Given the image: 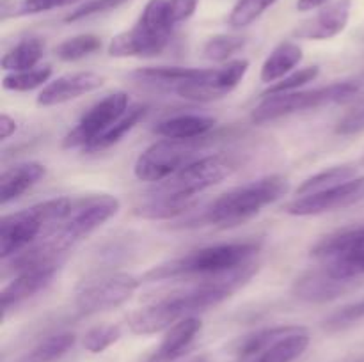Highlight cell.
I'll return each mask as SVG.
<instances>
[{
	"mask_svg": "<svg viewBox=\"0 0 364 362\" xmlns=\"http://www.w3.org/2000/svg\"><path fill=\"white\" fill-rule=\"evenodd\" d=\"M256 270L258 268L255 266V263H249V265L224 273V275L203 279L201 284L191 287V290L167 295V297L132 312L127 319L128 329L135 336H151V334L164 332L174 323L181 322L188 316H196L198 312L223 304L255 275Z\"/></svg>",
	"mask_w": 364,
	"mask_h": 362,
	"instance_id": "1",
	"label": "cell"
},
{
	"mask_svg": "<svg viewBox=\"0 0 364 362\" xmlns=\"http://www.w3.org/2000/svg\"><path fill=\"white\" fill-rule=\"evenodd\" d=\"M259 243L256 241H231V243L210 245L198 248L173 261L153 266L151 270L141 277L146 283H159L169 279H212L224 275L233 270L252 263V258L258 254Z\"/></svg>",
	"mask_w": 364,
	"mask_h": 362,
	"instance_id": "2",
	"label": "cell"
},
{
	"mask_svg": "<svg viewBox=\"0 0 364 362\" xmlns=\"http://www.w3.org/2000/svg\"><path fill=\"white\" fill-rule=\"evenodd\" d=\"M288 190H290V181L277 174L249 181L219 195L205 209L201 222L223 227V229L242 226L258 215L265 206L279 201L283 195H287Z\"/></svg>",
	"mask_w": 364,
	"mask_h": 362,
	"instance_id": "3",
	"label": "cell"
},
{
	"mask_svg": "<svg viewBox=\"0 0 364 362\" xmlns=\"http://www.w3.org/2000/svg\"><path fill=\"white\" fill-rule=\"evenodd\" d=\"M73 199L55 197L23 212L9 213L0 220V258L7 261L31 247L38 238L55 234L66 219Z\"/></svg>",
	"mask_w": 364,
	"mask_h": 362,
	"instance_id": "4",
	"label": "cell"
},
{
	"mask_svg": "<svg viewBox=\"0 0 364 362\" xmlns=\"http://www.w3.org/2000/svg\"><path fill=\"white\" fill-rule=\"evenodd\" d=\"M361 91V82L347 80L336 82V84L326 85V87L309 89V91H294L283 92V94H270L262 99L258 106L252 110L251 119L256 124L270 123L281 117L294 116L304 110L322 109L333 103H341L352 99Z\"/></svg>",
	"mask_w": 364,
	"mask_h": 362,
	"instance_id": "5",
	"label": "cell"
},
{
	"mask_svg": "<svg viewBox=\"0 0 364 362\" xmlns=\"http://www.w3.org/2000/svg\"><path fill=\"white\" fill-rule=\"evenodd\" d=\"M311 256L336 279L354 283L364 275V226L347 227L322 238Z\"/></svg>",
	"mask_w": 364,
	"mask_h": 362,
	"instance_id": "6",
	"label": "cell"
},
{
	"mask_svg": "<svg viewBox=\"0 0 364 362\" xmlns=\"http://www.w3.org/2000/svg\"><path fill=\"white\" fill-rule=\"evenodd\" d=\"M235 165L230 158L220 155L201 156L196 162L188 163L176 174L156 183L151 195L159 197L183 199L194 201L201 192L208 190L213 185L220 183L224 177L233 172Z\"/></svg>",
	"mask_w": 364,
	"mask_h": 362,
	"instance_id": "7",
	"label": "cell"
},
{
	"mask_svg": "<svg viewBox=\"0 0 364 362\" xmlns=\"http://www.w3.org/2000/svg\"><path fill=\"white\" fill-rule=\"evenodd\" d=\"M205 138H196V141L162 138V141L155 142L146 148L135 160V177L146 181V183H160V181L167 180L178 170L187 167L188 163L201 158L199 151H201Z\"/></svg>",
	"mask_w": 364,
	"mask_h": 362,
	"instance_id": "8",
	"label": "cell"
},
{
	"mask_svg": "<svg viewBox=\"0 0 364 362\" xmlns=\"http://www.w3.org/2000/svg\"><path fill=\"white\" fill-rule=\"evenodd\" d=\"M119 199L109 194H92L73 199L66 219L52 238L70 251L77 241L91 234L119 212Z\"/></svg>",
	"mask_w": 364,
	"mask_h": 362,
	"instance_id": "9",
	"label": "cell"
},
{
	"mask_svg": "<svg viewBox=\"0 0 364 362\" xmlns=\"http://www.w3.org/2000/svg\"><path fill=\"white\" fill-rule=\"evenodd\" d=\"M142 279L130 275V273H110L100 279L89 280L77 291L75 304L78 311L84 314H96V312L110 311L132 298V295L139 290Z\"/></svg>",
	"mask_w": 364,
	"mask_h": 362,
	"instance_id": "10",
	"label": "cell"
},
{
	"mask_svg": "<svg viewBox=\"0 0 364 362\" xmlns=\"http://www.w3.org/2000/svg\"><path fill=\"white\" fill-rule=\"evenodd\" d=\"M130 109V98L127 92L116 91L107 94L98 103L91 106L77 126L64 137L63 146L66 149L82 148L85 149L91 142H95L100 135L105 133L127 110Z\"/></svg>",
	"mask_w": 364,
	"mask_h": 362,
	"instance_id": "11",
	"label": "cell"
},
{
	"mask_svg": "<svg viewBox=\"0 0 364 362\" xmlns=\"http://www.w3.org/2000/svg\"><path fill=\"white\" fill-rule=\"evenodd\" d=\"M249 70V60L237 59L230 60L220 67L212 70H199L191 80L183 82L176 89V94L191 102H213L230 94L242 80Z\"/></svg>",
	"mask_w": 364,
	"mask_h": 362,
	"instance_id": "12",
	"label": "cell"
},
{
	"mask_svg": "<svg viewBox=\"0 0 364 362\" xmlns=\"http://www.w3.org/2000/svg\"><path fill=\"white\" fill-rule=\"evenodd\" d=\"M361 201H364V176L354 177L315 194L299 195L297 199L284 204V212L294 216H313L348 208Z\"/></svg>",
	"mask_w": 364,
	"mask_h": 362,
	"instance_id": "13",
	"label": "cell"
},
{
	"mask_svg": "<svg viewBox=\"0 0 364 362\" xmlns=\"http://www.w3.org/2000/svg\"><path fill=\"white\" fill-rule=\"evenodd\" d=\"M105 82L102 75L95 71H77V73H66L63 77H57L55 80L48 82L41 92L38 94L39 106H55L63 103L77 99L80 96L100 89Z\"/></svg>",
	"mask_w": 364,
	"mask_h": 362,
	"instance_id": "14",
	"label": "cell"
},
{
	"mask_svg": "<svg viewBox=\"0 0 364 362\" xmlns=\"http://www.w3.org/2000/svg\"><path fill=\"white\" fill-rule=\"evenodd\" d=\"M348 18H350V0H338L322 7L309 20L302 21L294 31V35L297 39H308V41H326L343 32Z\"/></svg>",
	"mask_w": 364,
	"mask_h": 362,
	"instance_id": "15",
	"label": "cell"
},
{
	"mask_svg": "<svg viewBox=\"0 0 364 362\" xmlns=\"http://www.w3.org/2000/svg\"><path fill=\"white\" fill-rule=\"evenodd\" d=\"M57 268H59V265H45L18 272V275L0 293V304H2L4 316L7 314L9 309L16 307L21 302L28 300L34 295H38L39 291L45 290L52 283L53 277H55Z\"/></svg>",
	"mask_w": 364,
	"mask_h": 362,
	"instance_id": "16",
	"label": "cell"
},
{
	"mask_svg": "<svg viewBox=\"0 0 364 362\" xmlns=\"http://www.w3.org/2000/svg\"><path fill=\"white\" fill-rule=\"evenodd\" d=\"M171 35L156 34L142 25L114 35L109 45V55L112 57H153L159 55L169 45Z\"/></svg>",
	"mask_w": 364,
	"mask_h": 362,
	"instance_id": "17",
	"label": "cell"
},
{
	"mask_svg": "<svg viewBox=\"0 0 364 362\" xmlns=\"http://www.w3.org/2000/svg\"><path fill=\"white\" fill-rule=\"evenodd\" d=\"M348 286H350L348 280L336 279L327 270L318 266L297 277L294 284V293L295 297L306 302H327L345 293Z\"/></svg>",
	"mask_w": 364,
	"mask_h": 362,
	"instance_id": "18",
	"label": "cell"
},
{
	"mask_svg": "<svg viewBox=\"0 0 364 362\" xmlns=\"http://www.w3.org/2000/svg\"><path fill=\"white\" fill-rule=\"evenodd\" d=\"M45 174L46 167L39 162H21L4 170L0 176V204L6 206L23 195L38 185Z\"/></svg>",
	"mask_w": 364,
	"mask_h": 362,
	"instance_id": "19",
	"label": "cell"
},
{
	"mask_svg": "<svg viewBox=\"0 0 364 362\" xmlns=\"http://www.w3.org/2000/svg\"><path fill=\"white\" fill-rule=\"evenodd\" d=\"M215 117L201 116V114H180L160 121L153 131L164 138L196 141V138H205L215 128Z\"/></svg>",
	"mask_w": 364,
	"mask_h": 362,
	"instance_id": "20",
	"label": "cell"
},
{
	"mask_svg": "<svg viewBox=\"0 0 364 362\" xmlns=\"http://www.w3.org/2000/svg\"><path fill=\"white\" fill-rule=\"evenodd\" d=\"M201 327L203 322L198 316H188V318L169 327L164 334L159 350H156L155 361L167 362L181 357L187 351V348L194 343L198 334L201 332Z\"/></svg>",
	"mask_w": 364,
	"mask_h": 362,
	"instance_id": "21",
	"label": "cell"
},
{
	"mask_svg": "<svg viewBox=\"0 0 364 362\" xmlns=\"http://www.w3.org/2000/svg\"><path fill=\"white\" fill-rule=\"evenodd\" d=\"M302 60V48L294 41H283L270 52L262 66L259 78L265 84H276L287 77Z\"/></svg>",
	"mask_w": 364,
	"mask_h": 362,
	"instance_id": "22",
	"label": "cell"
},
{
	"mask_svg": "<svg viewBox=\"0 0 364 362\" xmlns=\"http://www.w3.org/2000/svg\"><path fill=\"white\" fill-rule=\"evenodd\" d=\"M198 73V67H144V70H137L132 77L135 82L142 85H148L153 89H164V91H176L183 82L191 80L194 75Z\"/></svg>",
	"mask_w": 364,
	"mask_h": 362,
	"instance_id": "23",
	"label": "cell"
},
{
	"mask_svg": "<svg viewBox=\"0 0 364 362\" xmlns=\"http://www.w3.org/2000/svg\"><path fill=\"white\" fill-rule=\"evenodd\" d=\"M309 341L311 339H309L308 330L304 327H299L297 330L270 344L252 362H294L308 350Z\"/></svg>",
	"mask_w": 364,
	"mask_h": 362,
	"instance_id": "24",
	"label": "cell"
},
{
	"mask_svg": "<svg viewBox=\"0 0 364 362\" xmlns=\"http://www.w3.org/2000/svg\"><path fill=\"white\" fill-rule=\"evenodd\" d=\"M297 329L299 325H279L256 330V332L247 334V336H244L242 339L237 341V344H235V353L240 358L258 357V355L263 353L270 344H274L277 339L288 336V334L294 332V330Z\"/></svg>",
	"mask_w": 364,
	"mask_h": 362,
	"instance_id": "25",
	"label": "cell"
},
{
	"mask_svg": "<svg viewBox=\"0 0 364 362\" xmlns=\"http://www.w3.org/2000/svg\"><path fill=\"white\" fill-rule=\"evenodd\" d=\"M144 114H146L144 105H130V109H128L127 112H124L123 116H121L119 119H117L116 123L105 131V133L100 135L95 142H91L84 151L85 153L105 151V149H109L110 146L117 144V142L128 133V131H132L135 126H137L139 121L144 117Z\"/></svg>",
	"mask_w": 364,
	"mask_h": 362,
	"instance_id": "26",
	"label": "cell"
},
{
	"mask_svg": "<svg viewBox=\"0 0 364 362\" xmlns=\"http://www.w3.org/2000/svg\"><path fill=\"white\" fill-rule=\"evenodd\" d=\"M45 52V43L39 38H25L13 46L2 57V67L6 71H25L36 67Z\"/></svg>",
	"mask_w": 364,
	"mask_h": 362,
	"instance_id": "27",
	"label": "cell"
},
{
	"mask_svg": "<svg viewBox=\"0 0 364 362\" xmlns=\"http://www.w3.org/2000/svg\"><path fill=\"white\" fill-rule=\"evenodd\" d=\"M194 201H183V199H173V197H159V195H151V199L142 204L135 206L134 213L141 219L148 220H169L176 219V216L183 215L191 208H194Z\"/></svg>",
	"mask_w": 364,
	"mask_h": 362,
	"instance_id": "28",
	"label": "cell"
},
{
	"mask_svg": "<svg viewBox=\"0 0 364 362\" xmlns=\"http://www.w3.org/2000/svg\"><path fill=\"white\" fill-rule=\"evenodd\" d=\"M75 343L77 336L73 332L53 334L36 344L27 355L20 358V362H57L75 346Z\"/></svg>",
	"mask_w": 364,
	"mask_h": 362,
	"instance_id": "29",
	"label": "cell"
},
{
	"mask_svg": "<svg viewBox=\"0 0 364 362\" xmlns=\"http://www.w3.org/2000/svg\"><path fill=\"white\" fill-rule=\"evenodd\" d=\"M358 174V167L354 165H336L331 169L322 170V172L315 174V176L304 180V183L297 188V195H308L315 194V192L326 190V188L336 187V185L345 183L348 180H354Z\"/></svg>",
	"mask_w": 364,
	"mask_h": 362,
	"instance_id": "30",
	"label": "cell"
},
{
	"mask_svg": "<svg viewBox=\"0 0 364 362\" xmlns=\"http://www.w3.org/2000/svg\"><path fill=\"white\" fill-rule=\"evenodd\" d=\"M52 77V66H36L32 70L25 71H13L7 73L2 78V87L7 91H16V92H28L34 91L38 87H45L48 78Z\"/></svg>",
	"mask_w": 364,
	"mask_h": 362,
	"instance_id": "31",
	"label": "cell"
},
{
	"mask_svg": "<svg viewBox=\"0 0 364 362\" xmlns=\"http://www.w3.org/2000/svg\"><path fill=\"white\" fill-rule=\"evenodd\" d=\"M102 48V39L95 34H80L66 39L55 48V55L64 62H75Z\"/></svg>",
	"mask_w": 364,
	"mask_h": 362,
	"instance_id": "32",
	"label": "cell"
},
{
	"mask_svg": "<svg viewBox=\"0 0 364 362\" xmlns=\"http://www.w3.org/2000/svg\"><path fill=\"white\" fill-rule=\"evenodd\" d=\"M121 339V327L114 325V323H102V325H96L92 329H89L87 332L82 337V346L85 348L91 353H102L107 348H110L112 344H116Z\"/></svg>",
	"mask_w": 364,
	"mask_h": 362,
	"instance_id": "33",
	"label": "cell"
},
{
	"mask_svg": "<svg viewBox=\"0 0 364 362\" xmlns=\"http://www.w3.org/2000/svg\"><path fill=\"white\" fill-rule=\"evenodd\" d=\"M245 45V39L242 35H233V34H220L213 35L206 41L203 53H205L206 59L217 60V62H226L237 52H240Z\"/></svg>",
	"mask_w": 364,
	"mask_h": 362,
	"instance_id": "34",
	"label": "cell"
},
{
	"mask_svg": "<svg viewBox=\"0 0 364 362\" xmlns=\"http://www.w3.org/2000/svg\"><path fill=\"white\" fill-rule=\"evenodd\" d=\"M276 0H238L230 14V25L233 28H244L258 20Z\"/></svg>",
	"mask_w": 364,
	"mask_h": 362,
	"instance_id": "35",
	"label": "cell"
},
{
	"mask_svg": "<svg viewBox=\"0 0 364 362\" xmlns=\"http://www.w3.org/2000/svg\"><path fill=\"white\" fill-rule=\"evenodd\" d=\"M320 73V67L318 66H308V67H302V70L295 71V73L287 75L284 78H281L279 82L270 85L263 96H270V94H283V92H294L299 91V87L302 85L309 84V82L316 80Z\"/></svg>",
	"mask_w": 364,
	"mask_h": 362,
	"instance_id": "36",
	"label": "cell"
},
{
	"mask_svg": "<svg viewBox=\"0 0 364 362\" xmlns=\"http://www.w3.org/2000/svg\"><path fill=\"white\" fill-rule=\"evenodd\" d=\"M124 2H128V0H85V2L80 4L77 9L71 11V13L64 18V21L71 23V21L84 20V18L96 16V14L109 13V11L117 9L119 6H123Z\"/></svg>",
	"mask_w": 364,
	"mask_h": 362,
	"instance_id": "37",
	"label": "cell"
},
{
	"mask_svg": "<svg viewBox=\"0 0 364 362\" xmlns=\"http://www.w3.org/2000/svg\"><path fill=\"white\" fill-rule=\"evenodd\" d=\"M364 131V96L355 102V105L345 114L340 119L336 126L338 135H345V137H350V135H358Z\"/></svg>",
	"mask_w": 364,
	"mask_h": 362,
	"instance_id": "38",
	"label": "cell"
},
{
	"mask_svg": "<svg viewBox=\"0 0 364 362\" xmlns=\"http://www.w3.org/2000/svg\"><path fill=\"white\" fill-rule=\"evenodd\" d=\"M80 0H20L18 4H13V13L11 16H25V14H38L46 13V11L57 9V7L71 6Z\"/></svg>",
	"mask_w": 364,
	"mask_h": 362,
	"instance_id": "39",
	"label": "cell"
},
{
	"mask_svg": "<svg viewBox=\"0 0 364 362\" xmlns=\"http://www.w3.org/2000/svg\"><path fill=\"white\" fill-rule=\"evenodd\" d=\"M361 318H364V298L334 312L326 322V327H329V329H343V327L350 325V323L358 322Z\"/></svg>",
	"mask_w": 364,
	"mask_h": 362,
	"instance_id": "40",
	"label": "cell"
},
{
	"mask_svg": "<svg viewBox=\"0 0 364 362\" xmlns=\"http://www.w3.org/2000/svg\"><path fill=\"white\" fill-rule=\"evenodd\" d=\"M199 0H169V18L171 23L176 27L181 21L188 20L198 9Z\"/></svg>",
	"mask_w": 364,
	"mask_h": 362,
	"instance_id": "41",
	"label": "cell"
},
{
	"mask_svg": "<svg viewBox=\"0 0 364 362\" xmlns=\"http://www.w3.org/2000/svg\"><path fill=\"white\" fill-rule=\"evenodd\" d=\"M16 128L18 124L13 117L7 116V114H2V116H0V137H2V141H7L11 135H14Z\"/></svg>",
	"mask_w": 364,
	"mask_h": 362,
	"instance_id": "42",
	"label": "cell"
},
{
	"mask_svg": "<svg viewBox=\"0 0 364 362\" xmlns=\"http://www.w3.org/2000/svg\"><path fill=\"white\" fill-rule=\"evenodd\" d=\"M329 0H297V9L299 11H313L318 7L326 6Z\"/></svg>",
	"mask_w": 364,
	"mask_h": 362,
	"instance_id": "43",
	"label": "cell"
},
{
	"mask_svg": "<svg viewBox=\"0 0 364 362\" xmlns=\"http://www.w3.org/2000/svg\"><path fill=\"white\" fill-rule=\"evenodd\" d=\"M361 163H363V165H364V156H363V160H361Z\"/></svg>",
	"mask_w": 364,
	"mask_h": 362,
	"instance_id": "44",
	"label": "cell"
}]
</instances>
